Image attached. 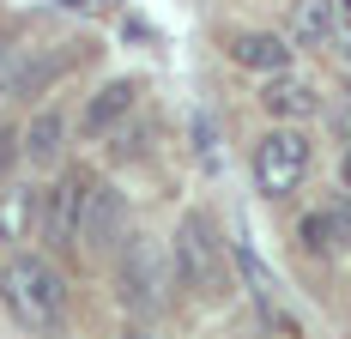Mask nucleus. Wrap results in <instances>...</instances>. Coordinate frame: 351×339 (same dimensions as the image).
I'll return each mask as SVG.
<instances>
[{"label":"nucleus","mask_w":351,"mask_h":339,"mask_svg":"<svg viewBox=\"0 0 351 339\" xmlns=\"http://www.w3.org/2000/svg\"><path fill=\"white\" fill-rule=\"evenodd\" d=\"M333 43H339V55H346V67H351V19L339 25V36H333Z\"/></svg>","instance_id":"obj_17"},{"label":"nucleus","mask_w":351,"mask_h":339,"mask_svg":"<svg viewBox=\"0 0 351 339\" xmlns=\"http://www.w3.org/2000/svg\"><path fill=\"white\" fill-rule=\"evenodd\" d=\"M115 242H121V194H115L109 182H91V194H85V212H79V237H73V255H85V261H104Z\"/></svg>","instance_id":"obj_6"},{"label":"nucleus","mask_w":351,"mask_h":339,"mask_svg":"<svg viewBox=\"0 0 351 339\" xmlns=\"http://www.w3.org/2000/svg\"><path fill=\"white\" fill-rule=\"evenodd\" d=\"M327 212H333V237H339V248H351V194H346V200H333Z\"/></svg>","instance_id":"obj_15"},{"label":"nucleus","mask_w":351,"mask_h":339,"mask_svg":"<svg viewBox=\"0 0 351 339\" xmlns=\"http://www.w3.org/2000/svg\"><path fill=\"white\" fill-rule=\"evenodd\" d=\"M115 291L128 315H158L170 303V261L158 255L152 237H121L115 242Z\"/></svg>","instance_id":"obj_3"},{"label":"nucleus","mask_w":351,"mask_h":339,"mask_svg":"<svg viewBox=\"0 0 351 339\" xmlns=\"http://www.w3.org/2000/svg\"><path fill=\"white\" fill-rule=\"evenodd\" d=\"M61 145H67V115L61 109H36L31 128L19 134V158H31L36 170H49V164H61Z\"/></svg>","instance_id":"obj_11"},{"label":"nucleus","mask_w":351,"mask_h":339,"mask_svg":"<svg viewBox=\"0 0 351 339\" xmlns=\"http://www.w3.org/2000/svg\"><path fill=\"white\" fill-rule=\"evenodd\" d=\"M339 6H351V0H339Z\"/></svg>","instance_id":"obj_20"},{"label":"nucleus","mask_w":351,"mask_h":339,"mask_svg":"<svg viewBox=\"0 0 351 339\" xmlns=\"http://www.w3.org/2000/svg\"><path fill=\"white\" fill-rule=\"evenodd\" d=\"M134 103H140V85H134V79H109V85H97V97L85 103V115H79V134L85 139L115 134V128L134 115Z\"/></svg>","instance_id":"obj_7"},{"label":"nucleus","mask_w":351,"mask_h":339,"mask_svg":"<svg viewBox=\"0 0 351 339\" xmlns=\"http://www.w3.org/2000/svg\"><path fill=\"white\" fill-rule=\"evenodd\" d=\"M309 134L303 128H273V134L254 145V188L267 194V200H285V194H297L303 188V176H309Z\"/></svg>","instance_id":"obj_4"},{"label":"nucleus","mask_w":351,"mask_h":339,"mask_svg":"<svg viewBox=\"0 0 351 339\" xmlns=\"http://www.w3.org/2000/svg\"><path fill=\"white\" fill-rule=\"evenodd\" d=\"M261 109H267L273 121H309L321 109V97H315V85H309L303 73H273V79L261 85Z\"/></svg>","instance_id":"obj_9"},{"label":"nucleus","mask_w":351,"mask_h":339,"mask_svg":"<svg viewBox=\"0 0 351 339\" xmlns=\"http://www.w3.org/2000/svg\"><path fill=\"white\" fill-rule=\"evenodd\" d=\"M291 36H297L303 49H327V43L339 36V0H297Z\"/></svg>","instance_id":"obj_12"},{"label":"nucleus","mask_w":351,"mask_h":339,"mask_svg":"<svg viewBox=\"0 0 351 339\" xmlns=\"http://www.w3.org/2000/svg\"><path fill=\"white\" fill-rule=\"evenodd\" d=\"M230 61H237L243 73H261V79L291 73V36H279V31H237L230 36Z\"/></svg>","instance_id":"obj_8"},{"label":"nucleus","mask_w":351,"mask_h":339,"mask_svg":"<svg viewBox=\"0 0 351 339\" xmlns=\"http://www.w3.org/2000/svg\"><path fill=\"white\" fill-rule=\"evenodd\" d=\"M85 194H91V176L85 170H67L55 188H43V212H36V231L49 248L67 255L73 237H79V212H85Z\"/></svg>","instance_id":"obj_5"},{"label":"nucleus","mask_w":351,"mask_h":339,"mask_svg":"<svg viewBox=\"0 0 351 339\" xmlns=\"http://www.w3.org/2000/svg\"><path fill=\"white\" fill-rule=\"evenodd\" d=\"M25 73H31V49L0 36V97H19L25 91Z\"/></svg>","instance_id":"obj_13"},{"label":"nucleus","mask_w":351,"mask_h":339,"mask_svg":"<svg viewBox=\"0 0 351 339\" xmlns=\"http://www.w3.org/2000/svg\"><path fill=\"white\" fill-rule=\"evenodd\" d=\"M36 212H43V188H25V182L0 188V248L6 255L36 237Z\"/></svg>","instance_id":"obj_10"},{"label":"nucleus","mask_w":351,"mask_h":339,"mask_svg":"<svg viewBox=\"0 0 351 339\" xmlns=\"http://www.w3.org/2000/svg\"><path fill=\"white\" fill-rule=\"evenodd\" d=\"M0 303L6 315L25 327V334H61L67 321V285L49 255H31V248H12L6 267H0Z\"/></svg>","instance_id":"obj_1"},{"label":"nucleus","mask_w":351,"mask_h":339,"mask_svg":"<svg viewBox=\"0 0 351 339\" xmlns=\"http://www.w3.org/2000/svg\"><path fill=\"white\" fill-rule=\"evenodd\" d=\"M170 272H176L182 291H194V297H206V303H218V297L230 291L224 237L212 231L206 212H182V224H176V237H170Z\"/></svg>","instance_id":"obj_2"},{"label":"nucleus","mask_w":351,"mask_h":339,"mask_svg":"<svg viewBox=\"0 0 351 339\" xmlns=\"http://www.w3.org/2000/svg\"><path fill=\"white\" fill-rule=\"evenodd\" d=\"M339 182H346V194H351V145H346V164H339Z\"/></svg>","instance_id":"obj_18"},{"label":"nucleus","mask_w":351,"mask_h":339,"mask_svg":"<svg viewBox=\"0 0 351 339\" xmlns=\"http://www.w3.org/2000/svg\"><path fill=\"white\" fill-rule=\"evenodd\" d=\"M12 158H19V134H12V128H0V176L12 170Z\"/></svg>","instance_id":"obj_16"},{"label":"nucleus","mask_w":351,"mask_h":339,"mask_svg":"<svg viewBox=\"0 0 351 339\" xmlns=\"http://www.w3.org/2000/svg\"><path fill=\"white\" fill-rule=\"evenodd\" d=\"M297 242L309 248V255H339V237H333V212L321 206V212H309L303 224H297Z\"/></svg>","instance_id":"obj_14"},{"label":"nucleus","mask_w":351,"mask_h":339,"mask_svg":"<svg viewBox=\"0 0 351 339\" xmlns=\"http://www.w3.org/2000/svg\"><path fill=\"white\" fill-rule=\"evenodd\" d=\"M121 339H152V334H145L140 321H134V327H121Z\"/></svg>","instance_id":"obj_19"}]
</instances>
